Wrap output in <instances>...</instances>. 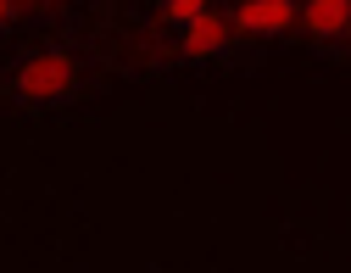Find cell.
I'll use <instances>...</instances> for the list:
<instances>
[{
    "label": "cell",
    "mask_w": 351,
    "mask_h": 273,
    "mask_svg": "<svg viewBox=\"0 0 351 273\" xmlns=\"http://www.w3.org/2000/svg\"><path fill=\"white\" fill-rule=\"evenodd\" d=\"M145 67H190V73H251L262 67V51L234 28V17L217 6L184 28L145 23Z\"/></svg>",
    "instance_id": "cell-2"
},
{
    "label": "cell",
    "mask_w": 351,
    "mask_h": 273,
    "mask_svg": "<svg viewBox=\"0 0 351 273\" xmlns=\"http://www.w3.org/2000/svg\"><path fill=\"white\" fill-rule=\"evenodd\" d=\"M223 12L234 17V28L262 56H268L274 45H295V23H301L295 0H223Z\"/></svg>",
    "instance_id": "cell-3"
},
{
    "label": "cell",
    "mask_w": 351,
    "mask_h": 273,
    "mask_svg": "<svg viewBox=\"0 0 351 273\" xmlns=\"http://www.w3.org/2000/svg\"><path fill=\"white\" fill-rule=\"evenodd\" d=\"M217 6H223V0H156L151 23H156V28H184V23H195V17L217 12Z\"/></svg>",
    "instance_id": "cell-5"
},
{
    "label": "cell",
    "mask_w": 351,
    "mask_h": 273,
    "mask_svg": "<svg viewBox=\"0 0 351 273\" xmlns=\"http://www.w3.org/2000/svg\"><path fill=\"white\" fill-rule=\"evenodd\" d=\"M28 0H0V45H6L12 34H23V23H28Z\"/></svg>",
    "instance_id": "cell-6"
},
{
    "label": "cell",
    "mask_w": 351,
    "mask_h": 273,
    "mask_svg": "<svg viewBox=\"0 0 351 273\" xmlns=\"http://www.w3.org/2000/svg\"><path fill=\"white\" fill-rule=\"evenodd\" d=\"M295 6H306V0H295Z\"/></svg>",
    "instance_id": "cell-8"
},
{
    "label": "cell",
    "mask_w": 351,
    "mask_h": 273,
    "mask_svg": "<svg viewBox=\"0 0 351 273\" xmlns=\"http://www.w3.org/2000/svg\"><path fill=\"white\" fill-rule=\"evenodd\" d=\"M101 84H106V67L95 51L67 45V39H45L0 67V101L23 112H62V106L101 95Z\"/></svg>",
    "instance_id": "cell-1"
},
{
    "label": "cell",
    "mask_w": 351,
    "mask_h": 273,
    "mask_svg": "<svg viewBox=\"0 0 351 273\" xmlns=\"http://www.w3.org/2000/svg\"><path fill=\"white\" fill-rule=\"evenodd\" d=\"M346 28H351V0H306L301 23H295V45L335 62L340 45H346Z\"/></svg>",
    "instance_id": "cell-4"
},
{
    "label": "cell",
    "mask_w": 351,
    "mask_h": 273,
    "mask_svg": "<svg viewBox=\"0 0 351 273\" xmlns=\"http://www.w3.org/2000/svg\"><path fill=\"white\" fill-rule=\"evenodd\" d=\"M335 62H351V28H346V45H340V56Z\"/></svg>",
    "instance_id": "cell-7"
}]
</instances>
